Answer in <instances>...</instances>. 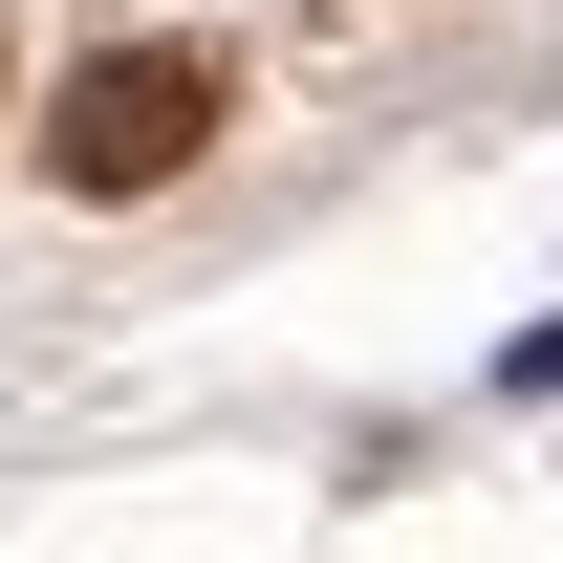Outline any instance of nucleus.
<instances>
[{"label":"nucleus","instance_id":"f257e3e1","mask_svg":"<svg viewBox=\"0 0 563 563\" xmlns=\"http://www.w3.org/2000/svg\"><path fill=\"white\" fill-rule=\"evenodd\" d=\"M217 109H239L217 44H109V66H66V109H44V174H66V196H174L217 152Z\"/></svg>","mask_w":563,"mask_h":563}]
</instances>
